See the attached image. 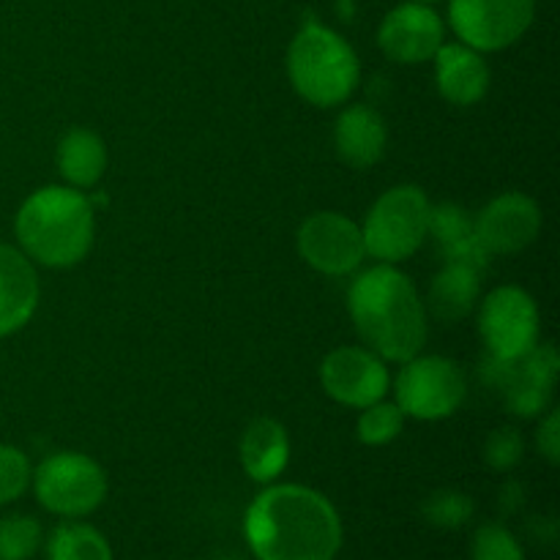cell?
<instances>
[{
  "label": "cell",
  "instance_id": "13",
  "mask_svg": "<svg viewBox=\"0 0 560 560\" xmlns=\"http://www.w3.org/2000/svg\"><path fill=\"white\" fill-rule=\"evenodd\" d=\"M446 27L438 11L427 3H408L388 11L377 27V47L388 60L402 66H419L435 58L443 47Z\"/></svg>",
  "mask_w": 560,
  "mask_h": 560
},
{
  "label": "cell",
  "instance_id": "26",
  "mask_svg": "<svg viewBox=\"0 0 560 560\" xmlns=\"http://www.w3.org/2000/svg\"><path fill=\"white\" fill-rule=\"evenodd\" d=\"M470 552H474V560H525L523 547L514 539L512 530L495 523H487L476 530Z\"/></svg>",
  "mask_w": 560,
  "mask_h": 560
},
{
  "label": "cell",
  "instance_id": "25",
  "mask_svg": "<svg viewBox=\"0 0 560 560\" xmlns=\"http://www.w3.org/2000/svg\"><path fill=\"white\" fill-rule=\"evenodd\" d=\"M474 514V501L457 490H441L427 498L424 517L438 528H459Z\"/></svg>",
  "mask_w": 560,
  "mask_h": 560
},
{
  "label": "cell",
  "instance_id": "20",
  "mask_svg": "<svg viewBox=\"0 0 560 560\" xmlns=\"http://www.w3.org/2000/svg\"><path fill=\"white\" fill-rule=\"evenodd\" d=\"M430 235H435L446 260H465L485 268L487 252L476 241L474 217L463 206L441 202L430 208Z\"/></svg>",
  "mask_w": 560,
  "mask_h": 560
},
{
  "label": "cell",
  "instance_id": "10",
  "mask_svg": "<svg viewBox=\"0 0 560 560\" xmlns=\"http://www.w3.org/2000/svg\"><path fill=\"white\" fill-rule=\"evenodd\" d=\"M299 252L315 271L326 277H348L364 262L361 228L337 211L312 213L299 228Z\"/></svg>",
  "mask_w": 560,
  "mask_h": 560
},
{
  "label": "cell",
  "instance_id": "16",
  "mask_svg": "<svg viewBox=\"0 0 560 560\" xmlns=\"http://www.w3.org/2000/svg\"><path fill=\"white\" fill-rule=\"evenodd\" d=\"M38 277L20 249L0 244V339L20 331L38 306Z\"/></svg>",
  "mask_w": 560,
  "mask_h": 560
},
{
  "label": "cell",
  "instance_id": "4",
  "mask_svg": "<svg viewBox=\"0 0 560 560\" xmlns=\"http://www.w3.org/2000/svg\"><path fill=\"white\" fill-rule=\"evenodd\" d=\"M288 77L301 98L315 107H337L348 102L361 80L355 49L326 25L301 27L288 47Z\"/></svg>",
  "mask_w": 560,
  "mask_h": 560
},
{
  "label": "cell",
  "instance_id": "3",
  "mask_svg": "<svg viewBox=\"0 0 560 560\" xmlns=\"http://www.w3.org/2000/svg\"><path fill=\"white\" fill-rule=\"evenodd\" d=\"M20 252L47 268H71L88 257L96 235L93 206L80 189L44 186L25 202L14 222Z\"/></svg>",
  "mask_w": 560,
  "mask_h": 560
},
{
  "label": "cell",
  "instance_id": "2",
  "mask_svg": "<svg viewBox=\"0 0 560 560\" xmlns=\"http://www.w3.org/2000/svg\"><path fill=\"white\" fill-rule=\"evenodd\" d=\"M361 342L383 361H408L427 342V306L416 284L388 262L359 273L348 293Z\"/></svg>",
  "mask_w": 560,
  "mask_h": 560
},
{
  "label": "cell",
  "instance_id": "5",
  "mask_svg": "<svg viewBox=\"0 0 560 560\" xmlns=\"http://www.w3.org/2000/svg\"><path fill=\"white\" fill-rule=\"evenodd\" d=\"M430 197L416 184L383 191L361 228L366 255L388 266L413 257L430 235Z\"/></svg>",
  "mask_w": 560,
  "mask_h": 560
},
{
  "label": "cell",
  "instance_id": "29",
  "mask_svg": "<svg viewBox=\"0 0 560 560\" xmlns=\"http://www.w3.org/2000/svg\"><path fill=\"white\" fill-rule=\"evenodd\" d=\"M408 3H427V5H432V3H438V0H408Z\"/></svg>",
  "mask_w": 560,
  "mask_h": 560
},
{
  "label": "cell",
  "instance_id": "12",
  "mask_svg": "<svg viewBox=\"0 0 560 560\" xmlns=\"http://www.w3.org/2000/svg\"><path fill=\"white\" fill-rule=\"evenodd\" d=\"M476 241L490 255H514L534 244L541 233V208L523 191H506L487 202L474 219Z\"/></svg>",
  "mask_w": 560,
  "mask_h": 560
},
{
  "label": "cell",
  "instance_id": "22",
  "mask_svg": "<svg viewBox=\"0 0 560 560\" xmlns=\"http://www.w3.org/2000/svg\"><path fill=\"white\" fill-rule=\"evenodd\" d=\"M361 410L364 413L359 416V424H355V438L364 446H386V443H392L402 432L405 413L399 410L397 402L381 399V402L366 405Z\"/></svg>",
  "mask_w": 560,
  "mask_h": 560
},
{
  "label": "cell",
  "instance_id": "24",
  "mask_svg": "<svg viewBox=\"0 0 560 560\" xmlns=\"http://www.w3.org/2000/svg\"><path fill=\"white\" fill-rule=\"evenodd\" d=\"M31 479L33 470L25 452L14 446H0V506L14 503L16 498L25 495Z\"/></svg>",
  "mask_w": 560,
  "mask_h": 560
},
{
  "label": "cell",
  "instance_id": "17",
  "mask_svg": "<svg viewBox=\"0 0 560 560\" xmlns=\"http://www.w3.org/2000/svg\"><path fill=\"white\" fill-rule=\"evenodd\" d=\"M290 463V435L277 419H255L241 438V465L257 485H271Z\"/></svg>",
  "mask_w": 560,
  "mask_h": 560
},
{
  "label": "cell",
  "instance_id": "8",
  "mask_svg": "<svg viewBox=\"0 0 560 560\" xmlns=\"http://www.w3.org/2000/svg\"><path fill=\"white\" fill-rule=\"evenodd\" d=\"M479 331L498 361H517L539 345V310L523 288H495L479 310Z\"/></svg>",
  "mask_w": 560,
  "mask_h": 560
},
{
  "label": "cell",
  "instance_id": "9",
  "mask_svg": "<svg viewBox=\"0 0 560 560\" xmlns=\"http://www.w3.org/2000/svg\"><path fill=\"white\" fill-rule=\"evenodd\" d=\"M536 0H448V22L476 52H498L525 36Z\"/></svg>",
  "mask_w": 560,
  "mask_h": 560
},
{
  "label": "cell",
  "instance_id": "14",
  "mask_svg": "<svg viewBox=\"0 0 560 560\" xmlns=\"http://www.w3.org/2000/svg\"><path fill=\"white\" fill-rule=\"evenodd\" d=\"M432 60L438 91L448 104L474 107L490 91V66L468 44H443Z\"/></svg>",
  "mask_w": 560,
  "mask_h": 560
},
{
  "label": "cell",
  "instance_id": "21",
  "mask_svg": "<svg viewBox=\"0 0 560 560\" xmlns=\"http://www.w3.org/2000/svg\"><path fill=\"white\" fill-rule=\"evenodd\" d=\"M47 560H113V550L93 525L60 523L47 539Z\"/></svg>",
  "mask_w": 560,
  "mask_h": 560
},
{
  "label": "cell",
  "instance_id": "15",
  "mask_svg": "<svg viewBox=\"0 0 560 560\" xmlns=\"http://www.w3.org/2000/svg\"><path fill=\"white\" fill-rule=\"evenodd\" d=\"M386 120L366 104H353V107L342 109L334 124V151H337L339 162L353 170L375 167L386 153Z\"/></svg>",
  "mask_w": 560,
  "mask_h": 560
},
{
  "label": "cell",
  "instance_id": "6",
  "mask_svg": "<svg viewBox=\"0 0 560 560\" xmlns=\"http://www.w3.org/2000/svg\"><path fill=\"white\" fill-rule=\"evenodd\" d=\"M31 481L36 501L58 517H88L107 498V474L96 459L80 452L49 454Z\"/></svg>",
  "mask_w": 560,
  "mask_h": 560
},
{
  "label": "cell",
  "instance_id": "23",
  "mask_svg": "<svg viewBox=\"0 0 560 560\" xmlns=\"http://www.w3.org/2000/svg\"><path fill=\"white\" fill-rule=\"evenodd\" d=\"M42 547V525L27 514L0 520V560H31Z\"/></svg>",
  "mask_w": 560,
  "mask_h": 560
},
{
  "label": "cell",
  "instance_id": "28",
  "mask_svg": "<svg viewBox=\"0 0 560 560\" xmlns=\"http://www.w3.org/2000/svg\"><path fill=\"white\" fill-rule=\"evenodd\" d=\"M536 448L550 465L560 463V410H550L536 432Z\"/></svg>",
  "mask_w": 560,
  "mask_h": 560
},
{
  "label": "cell",
  "instance_id": "19",
  "mask_svg": "<svg viewBox=\"0 0 560 560\" xmlns=\"http://www.w3.org/2000/svg\"><path fill=\"white\" fill-rule=\"evenodd\" d=\"M58 170L71 189H91L107 170V145L91 129L66 131L58 145Z\"/></svg>",
  "mask_w": 560,
  "mask_h": 560
},
{
  "label": "cell",
  "instance_id": "1",
  "mask_svg": "<svg viewBox=\"0 0 560 560\" xmlns=\"http://www.w3.org/2000/svg\"><path fill=\"white\" fill-rule=\"evenodd\" d=\"M244 534L257 560H334L342 547V520L312 487L277 485L246 509Z\"/></svg>",
  "mask_w": 560,
  "mask_h": 560
},
{
  "label": "cell",
  "instance_id": "11",
  "mask_svg": "<svg viewBox=\"0 0 560 560\" xmlns=\"http://www.w3.org/2000/svg\"><path fill=\"white\" fill-rule=\"evenodd\" d=\"M323 392L339 405L348 408H366L381 399H386L392 375H388L386 361L370 348H337L323 359L320 364Z\"/></svg>",
  "mask_w": 560,
  "mask_h": 560
},
{
  "label": "cell",
  "instance_id": "30",
  "mask_svg": "<svg viewBox=\"0 0 560 560\" xmlns=\"http://www.w3.org/2000/svg\"><path fill=\"white\" fill-rule=\"evenodd\" d=\"M228 560H241V558H228Z\"/></svg>",
  "mask_w": 560,
  "mask_h": 560
},
{
  "label": "cell",
  "instance_id": "18",
  "mask_svg": "<svg viewBox=\"0 0 560 560\" xmlns=\"http://www.w3.org/2000/svg\"><path fill=\"white\" fill-rule=\"evenodd\" d=\"M481 271L485 268L474 266V262L446 260V266L432 279L430 299L424 306H430L432 315L443 323L465 320L479 304Z\"/></svg>",
  "mask_w": 560,
  "mask_h": 560
},
{
  "label": "cell",
  "instance_id": "7",
  "mask_svg": "<svg viewBox=\"0 0 560 560\" xmlns=\"http://www.w3.org/2000/svg\"><path fill=\"white\" fill-rule=\"evenodd\" d=\"M397 405L419 421L448 419L468 397V377L457 361L446 355H413L402 361L397 375Z\"/></svg>",
  "mask_w": 560,
  "mask_h": 560
},
{
  "label": "cell",
  "instance_id": "27",
  "mask_svg": "<svg viewBox=\"0 0 560 560\" xmlns=\"http://www.w3.org/2000/svg\"><path fill=\"white\" fill-rule=\"evenodd\" d=\"M523 438L517 430H498L487 438L485 459L492 470H512L523 459Z\"/></svg>",
  "mask_w": 560,
  "mask_h": 560
}]
</instances>
